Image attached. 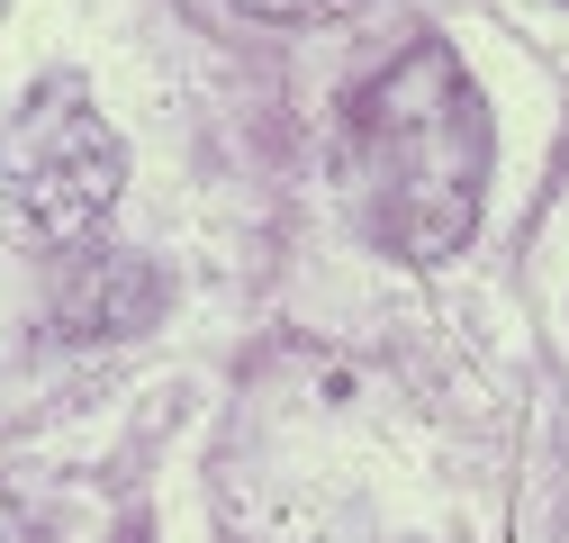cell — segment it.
Segmentation results:
<instances>
[{"label":"cell","instance_id":"cell-1","mask_svg":"<svg viewBox=\"0 0 569 543\" xmlns=\"http://www.w3.org/2000/svg\"><path fill=\"white\" fill-rule=\"evenodd\" d=\"M335 190L352 227L398 263H443L470 245L488 190V100L452 46H407L343 100Z\"/></svg>","mask_w":569,"mask_h":543},{"label":"cell","instance_id":"cell-3","mask_svg":"<svg viewBox=\"0 0 569 543\" xmlns=\"http://www.w3.org/2000/svg\"><path fill=\"white\" fill-rule=\"evenodd\" d=\"M0 543H46V534L28 525V507H10V498H0Z\"/></svg>","mask_w":569,"mask_h":543},{"label":"cell","instance_id":"cell-2","mask_svg":"<svg viewBox=\"0 0 569 543\" xmlns=\"http://www.w3.org/2000/svg\"><path fill=\"white\" fill-rule=\"evenodd\" d=\"M10 164H19L28 209H37L46 227L109 209V181H118V155H109L100 118H82V100H73V127H46V91H37V109H28V136L10 146Z\"/></svg>","mask_w":569,"mask_h":543},{"label":"cell","instance_id":"cell-5","mask_svg":"<svg viewBox=\"0 0 569 543\" xmlns=\"http://www.w3.org/2000/svg\"><path fill=\"white\" fill-rule=\"evenodd\" d=\"M127 543H146V534H127Z\"/></svg>","mask_w":569,"mask_h":543},{"label":"cell","instance_id":"cell-4","mask_svg":"<svg viewBox=\"0 0 569 543\" xmlns=\"http://www.w3.org/2000/svg\"><path fill=\"white\" fill-rule=\"evenodd\" d=\"M244 10H262V19H308V10H326V0H244Z\"/></svg>","mask_w":569,"mask_h":543}]
</instances>
